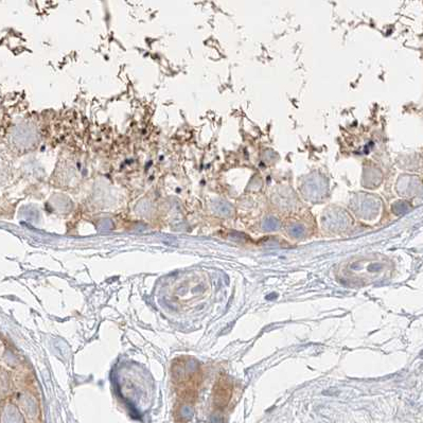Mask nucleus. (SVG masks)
<instances>
[{"mask_svg":"<svg viewBox=\"0 0 423 423\" xmlns=\"http://www.w3.org/2000/svg\"><path fill=\"white\" fill-rule=\"evenodd\" d=\"M304 229H302V227L300 226H294L292 227L291 229H290V233H291V235H293V237H300V235H302V233H304Z\"/></svg>","mask_w":423,"mask_h":423,"instance_id":"obj_1","label":"nucleus"},{"mask_svg":"<svg viewBox=\"0 0 423 423\" xmlns=\"http://www.w3.org/2000/svg\"><path fill=\"white\" fill-rule=\"evenodd\" d=\"M265 227L267 229H275L278 227V222L275 219H267L265 223Z\"/></svg>","mask_w":423,"mask_h":423,"instance_id":"obj_2","label":"nucleus"}]
</instances>
